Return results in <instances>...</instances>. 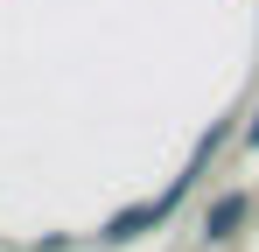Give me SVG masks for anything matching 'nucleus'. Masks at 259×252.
I'll return each mask as SVG.
<instances>
[{
    "label": "nucleus",
    "mask_w": 259,
    "mask_h": 252,
    "mask_svg": "<svg viewBox=\"0 0 259 252\" xmlns=\"http://www.w3.org/2000/svg\"><path fill=\"white\" fill-rule=\"evenodd\" d=\"M245 147H259V105H252V119H245V133H238Z\"/></svg>",
    "instance_id": "3"
},
{
    "label": "nucleus",
    "mask_w": 259,
    "mask_h": 252,
    "mask_svg": "<svg viewBox=\"0 0 259 252\" xmlns=\"http://www.w3.org/2000/svg\"><path fill=\"white\" fill-rule=\"evenodd\" d=\"M224 140H231V126H210V133L196 140V154H189V168L175 175V182L161 189V196H140V203L112 210V217L98 224V245H133V238H147V231H161V224L175 217V203H182V196L196 189V175H203V168L217 161V147H224Z\"/></svg>",
    "instance_id": "1"
},
{
    "label": "nucleus",
    "mask_w": 259,
    "mask_h": 252,
    "mask_svg": "<svg viewBox=\"0 0 259 252\" xmlns=\"http://www.w3.org/2000/svg\"><path fill=\"white\" fill-rule=\"evenodd\" d=\"M252 210H259V196H252V189H224V196H210V203H203V224H196V238H203V245H231V238L252 224Z\"/></svg>",
    "instance_id": "2"
}]
</instances>
